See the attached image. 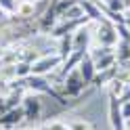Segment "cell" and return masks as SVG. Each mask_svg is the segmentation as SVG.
<instances>
[{"instance_id": "9c48e42d", "label": "cell", "mask_w": 130, "mask_h": 130, "mask_svg": "<svg viewBox=\"0 0 130 130\" xmlns=\"http://www.w3.org/2000/svg\"><path fill=\"white\" fill-rule=\"evenodd\" d=\"M78 2H80V6H82L84 15H86V17L90 19V21H96V23H101V21H107L96 0H78Z\"/></svg>"}, {"instance_id": "7402d4cb", "label": "cell", "mask_w": 130, "mask_h": 130, "mask_svg": "<svg viewBox=\"0 0 130 130\" xmlns=\"http://www.w3.org/2000/svg\"><path fill=\"white\" fill-rule=\"evenodd\" d=\"M126 130H130V120H126Z\"/></svg>"}, {"instance_id": "5b68a950", "label": "cell", "mask_w": 130, "mask_h": 130, "mask_svg": "<svg viewBox=\"0 0 130 130\" xmlns=\"http://www.w3.org/2000/svg\"><path fill=\"white\" fill-rule=\"evenodd\" d=\"M96 40H99V46H109V48H116L118 44V29H116V23L111 21H101L99 27H96Z\"/></svg>"}, {"instance_id": "6da1fadb", "label": "cell", "mask_w": 130, "mask_h": 130, "mask_svg": "<svg viewBox=\"0 0 130 130\" xmlns=\"http://www.w3.org/2000/svg\"><path fill=\"white\" fill-rule=\"evenodd\" d=\"M19 86L23 88V90H31V92H44V94H48V96H53V99L59 103V105H63V107H67V101H65V96L63 94H59L53 88V84L48 82V80L44 78V76H34V74H29L27 78H21L19 80Z\"/></svg>"}, {"instance_id": "30bf717a", "label": "cell", "mask_w": 130, "mask_h": 130, "mask_svg": "<svg viewBox=\"0 0 130 130\" xmlns=\"http://www.w3.org/2000/svg\"><path fill=\"white\" fill-rule=\"evenodd\" d=\"M78 69H80V74H82L84 82H86V84H92V80H94V76H96V67H94V63H92L90 53H86V55L82 57V61L78 63Z\"/></svg>"}, {"instance_id": "7c38bea8", "label": "cell", "mask_w": 130, "mask_h": 130, "mask_svg": "<svg viewBox=\"0 0 130 130\" xmlns=\"http://www.w3.org/2000/svg\"><path fill=\"white\" fill-rule=\"evenodd\" d=\"M82 17H86V15L82 11V6H80V2H76L74 6H69V9L61 15V21L63 19H82Z\"/></svg>"}, {"instance_id": "ffe728a7", "label": "cell", "mask_w": 130, "mask_h": 130, "mask_svg": "<svg viewBox=\"0 0 130 130\" xmlns=\"http://www.w3.org/2000/svg\"><path fill=\"white\" fill-rule=\"evenodd\" d=\"M46 130H67V126H65L63 122H51V124L46 126Z\"/></svg>"}, {"instance_id": "277c9868", "label": "cell", "mask_w": 130, "mask_h": 130, "mask_svg": "<svg viewBox=\"0 0 130 130\" xmlns=\"http://www.w3.org/2000/svg\"><path fill=\"white\" fill-rule=\"evenodd\" d=\"M63 63V57L57 53V55H44V57H38V59L31 63V74L34 76H46L55 71L59 65Z\"/></svg>"}, {"instance_id": "ac0fdd59", "label": "cell", "mask_w": 130, "mask_h": 130, "mask_svg": "<svg viewBox=\"0 0 130 130\" xmlns=\"http://www.w3.org/2000/svg\"><path fill=\"white\" fill-rule=\"evenodd\" d=\"M69 130H92V126L88 124V122H82V120H78V122H74V124L69 126Z\"/></svg>"}, {"instance_id": "52a82bcc", "label": "cell", "mask_w": 130, "mask_h": 130, "mask_svg": "<svg viewBox=\"0 0 130 130\" xmlns=\"http://www.w3.org/2000/svg\"><path fill=\"white\" fill-rule=\"evenodd\" d=\"M23 113H25V120H38L40 113H42V103L36 94H25L21 101Z\"/></svg>"}, {"instance_id": "3957f363", "label": "cell", "mask_w": 130, "mask_h": 130, "mask_svg": "<svg viewBox=\"0 0 130 130\" xmlns=\"http://www.w3.org/2000/svg\"><path fill=\"white\" fill-rule=\"evenodd\" d=\"M92 57V63H94V67L96 71H105V69H111V67H116V48H109V46H99L96 51L90 53Z\"/></svg>"}, {"instance_id": "9a60e30c", "label": "cell", "mask_w": 130, "mask_h": 130, "mask_svg": "<svg viewBox=\"0 0 130 130\" xmlns=\"http://www.w3.org/2000/svg\"><path fill=\"white\" fill-rule=\"evenodd\" d=\"M15 71H17V80L27 78V76L31 74V63H29V61H19V63H15Z\"/></svg>"}, {"instance_id": "4fadbf2b", "label": "cell", "mask_w": 130, "mask_h": 130, "mask_svg": "<svg viewBox=\"0 0 130 130\" xmlns=\"http://www.w3.org/2000/svg\"><path fill=\"white\" fill-rule=\"evenodd\" d=\"M17 15L19 17H34V2L23 0L21 4H17Z\"/></svg>"}, {"instance_id": "5bb4252c", "label": "cell", "mask_w": 130, "mask_h": 130, "mask_svg": "<svg viewBox=\"0 0 130 130\" xmlns=\"http://www.w3.org/2000/svg\"><path fill=\"white\" fill-rule=\"evenodd\" d=\"M0 80H2V82H13V80H17L15 65H4V67H0Z\"/></svg>"}, {"instance_id": "8992f818", "label": "cell", "mask_w": 130, "mask_h": 130, "mask_svg": "<svg viewBox=\"0 0 130 130\" xmlns=\"http://www.w3.org/2000/svg\"><path fill=\"white\" fill-rule=\"evenodd\" d=\"M109 124L111 130H126V120L122 116V103L118 94H109Z\"/></svg>"}, {"instance_id": "e0dca14e", "label": "cell", "mask_w": 130, "mask_h": 130, "mask_svg": "<svg viewBox=\"0 0 130 130\" xmlns=\"http://www.w3.org/2000/svg\"><path fill=\"white\" fill-rule=\"evenodd\" d=\"M0 9L4 13H15L17 11V0H0Z\"/></svg>"}, {"instance_id": "ba28073f", "label": "cell", "mask_w": 130, "mask_h": 130, "mask_svg": "<svg viewBox=\"0 0 130 130\" xmlns=\"http://www.w3.org/2000/svg\"><path fill=\"white\" fill-rule=\"evenodd\" d=\"M25 120V113H23V107H13L4 113V116H0V128H15L19 126L21 122Z\"/></svg>"}, {"instance_id": "603a6c76", "label": "cell", "mask_w": 130, "mask_h": 130, "mask_svg": "<svg viewBox=\"0 0 130 130\" xmlns=\"http://www.w3.org/2000/svg\"><path fill=\"white\" fill-rule=\"evenodd\" d=\"M67 130H69V128H67Z\"/></svg>"}, {"instance_id": "44dd1931", "label": "cell", "mask_w": 130, "mask_h": 130, "mask_svg": "<svg viewBox=\"0 0 130 130\" xmlns=\"http://www.w3.org/2000/svg\"><path fill=\"white\" fill-rule=\"evenodd\" d=\"M6 111H9V107H6V99H4V96H0V116H4Z\"/></svg>"}, {"instance_id": "d6986e66", "label": "cell", "mask_w": 130, "mask_h": 130, "mask_svg": "<svg viewBox=\"0 0 130 130\" xmlns=\"http://www.w3.org/2000/svg\"><path fill=\"white\" fill-rule=\"evenodd\" d=\"M120 103H122V116H124V120H130V99L120 101Z\"/></svg>"}, {"instance_id": "7a4b0ae2", "label": "cell", "mask_w": 130, "mask_h": 130, "mask_svg": "<svg viewBox=\"0 0 130 130\" xmlns=\"http://www.w3.org/2000/svg\"><path fill=\"white\" fill-rule=\"evenodd\" d=\"M86 86H88V84L84 82V78H82V74H80V69L74 67L69 74H65V76H63L61 90H63L65 96H80V94L84 92V88H86Z\"/></svg>"}, {"instance_id": "8fae6325", "label": "cell", "mask_w": 130, "mask_h": 130, "mask_svg": "<svg viewBox=\"0 0 130 130\" xmlns=\"http://www.w3.org/2000/svg\"><path fill=\"white\" fill-rule=\"evenodd\" d=\"M116 59L122 65L130 63V40H118V44H116Z\"/></svg>"}, {"instance_id": "2e32d148", "label": "cell", "mask_w": 130, "mask_h": 130, "mask_svg": "<svg viewBox=\"0 0 130 130\" xmlns=\"http://www.w3.org/2000/svg\"><path fill=\"white\" fill-rule=\"evenodd\" d=\"M59 55L63 57V61L71 55V34H67V36L61 38V53H59Z\"/></svg>"}]
</instances>
